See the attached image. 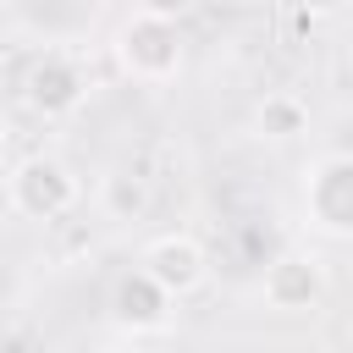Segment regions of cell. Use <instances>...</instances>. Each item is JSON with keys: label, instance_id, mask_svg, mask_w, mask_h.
<instances>
[{"label": "cell", "instance_id": "cell-1", "mask_svg": "<svg viewBox=\"0 0 353 353\" xmlns=\"http://www.w3.org/2000/svg\"><path fill=\"white\" fill-rule=\"evenodd\" d=\"M83 199V182L66 160L55 154H28L11 165L6 176V204L22 215V221H61L72 204Z\"/></svg>", "mask_w": 353, "mask_h": 353}, {"label": "cell", "instance_id": "cell-2", "mask_svg": "<svg viewBox=\"0 0 353 353\" xmlns=\"http://www.w3.org/2000/svg\"><path fill=\"white\" fill-rule=\"evenodd\" d=\"M116 61L132 83H171L182 72V33L176 22H154V17H127L116 33Z\"/></svg>", "mask_w": 353, "mask_h": 353}, {"label": "cell", "instance_id": "cell-3", "mask_svg": "<svg viewBox=\"0 0 353 353\" xmlns=\"http://www.w3.org/2000/svg\"><path fill=\"white\" fill-rule=\"evenodd\" d=\"M17 94H22V105H28L39 121H66V116H77L83 99H88V72H83L72 55L44 50V55L28 61Z\"/></svg>", "mask_w": 353, "mask_h": 353}, {"label": "cell", "instance_id": "cell-4", "mask_svg": "<svg viewBox=\"0 0 353 353\" xmlns=\"http://www.w3.org/2000/svg\"><path fill=\"white\" fill-rule=\"evenodd\" d=\"M303 221L320 237H353V154H320L303 171Z\"/></svg>", "mask_w": 353, "mask_h": 353}, {"label": "cell", "instance_id": "cell-5", "mask_svg": "<svg viewBox=\"0 0 353 353\" xmlns=\"http://www.w3.org/2000/svg\"><path fill=\"white\" fill-rule=\"evenodd\" d=\"M138 270H143L149 281H160V287L182 303V298H193V292L210 281V254H204V243H199L193 232H160V237L143 243Z\"/></svg>", "mask_w": 353, "mask_h": 353}, {"label": "cell", "instance_id": "cell-6", "mask_svg": "<svg viewBox=\"0 0 353 353\" xmlns=\"http://www.w3.org/2000/svg\"><path fill=\"white\" fill-rule=\"evenodd\" d=\"M331 292V276L314 254H276L259 276V298L276 314H314Z\"/></svg>", "mask_w": 353, "mask_h": 353}, {"label": "cell", "instance_id": "cell-7", "mask_svg": "<svg viewBox=\"0 0 353 353\" xmlns=\"http://www.w3.org/2000/svg\"><path fill=\"white\" fill-rule=\"evenodd\" d=\"M171 314H176V298H171L160 281H149L143 270H121V276L110 281V320H116L121 331L154 336V331L171 325Z\"/></svg>", "mask_w": 353, "mask_h": 353}, {"label": "cell", "instance_id": "cell-8", "mask_svg": "<svg viewBox=\"0 0 353 353\" xmlns=\"http://www.w3.org/2000/svg\"><path fill=\"white\" fill-rule=\"evenodd\" d=\"M149 204H154L149 176H138V171H127V165L99 176V210H105V221H143Z\"/></svg>", "mask_w": 353, "mask_h": 353}, {"label": "cell", "instance_id": "cell-9", "mask_svg": "<svg viewBox=\"0 0 353 353\" xmlns=\"http://www.w3.org/2000/svg\"><path fill=\"white\" fill-rule=\"evenodd\" d=\"M254 132L270 138V143H287V138L309 132V105H303L292 88H276V94H265V99L254 105Z\"/></svg>", "mask_w": 353, "mask_h": 353}, {"label": "cell", "instance_id": "cell-10", "mask_svg": "<svg viewBox=\"0 0 353 353\" xmlns=\"http://www.w3.org/2000/svg\"><path fill=\"white\" fill-rule=\"evenodd\" d=\"M138 11L154 17V22H182L193 11V0H138Z\"/></svg>", "mask_w": 353, "mask_h": 353}, {"label": "cell", "instance_id": "cell-11", "mask_svg": "<svg viewBox=\"0 0 353 353\" xmlns=\"http://www.w3.org/2000/svg\"><path fill=\"white\" fill-rule=\"evenodd\" d=\"M6 154H11V127L0 121V160H6Z\"/></svg>", "mask_w": 353, "mask_h": 353}]
</instances>
